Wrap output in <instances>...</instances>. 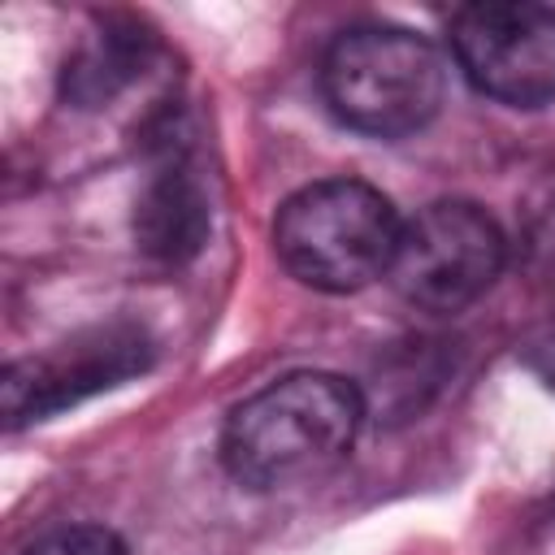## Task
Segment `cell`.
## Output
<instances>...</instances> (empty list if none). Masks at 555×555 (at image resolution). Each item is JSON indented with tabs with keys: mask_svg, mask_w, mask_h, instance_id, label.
I'll use <instances>...</instances> for the list:
<instances>
[{
	"mask_svg": "<svg viewBox=\"0 0 555 555\" xmlns=\"http://www.w3.org/2000/svg\"><path fill=\"white\" fill-rule=\"evenodd\" d=\"M321 91L330 113L373 139H403L425 130L447 95L442 52L408 26H351L321 61Z\"/></svg>",
	"mask_w": 555,
	"mask_h": 555,
	"instance_id": "cell-3",
	"label": "cell"
},
{
	"mask_svg": "<svg viewBox=\"0 0 555 555\" xmlns=\"http://www.w3.org/2000/svg\"><path fill=\"white\" fill-rule=\"evenodd\" d=\"M503 264L507 238L481 204L434 199L399 225L386 282L421 312H460L494 286Z\"/></svg>",
	"mask_w": 555,
	"mask_h": 555,
	"instance_id": "cell-4",
	"label": "cell"
},
{
	"mask_svg": "<svg viewBox=\"0 0 555 555\" xmlns=\"http://www.w3.org/2000/svg\"><path fill=\"white\" fill-rule=\"evenodd\" d=\"M156 56V39L139 26L104 22L100 35H91L65 65V100L78 108H100L117 100L126 87H134Z\"/></svg>",
	"mask_w": 555,
	"mask_h": 555,
	"instance_id": "cell-8",
	"label": "cell"
},
{
	"mask_svg": "<svg viewBox=\"0 0 555 555\" xmlns=\"http://www.w3.org/2000/svg\"><path fill=\"white\" fill-rule=\"evenodd\" d=\"M395 204L360 178H321L282 199L273 217L278 264L325 295H347L386 278L399 243Z\"/></svg>",
	"mask_w": 555,
	"mask_h": 555,
	"instance_id": "cell-2",
	"label": "cell"
},
{
	"mask_svg": "<svg viewBox=\"0 0 555 555\" xmlns=\"http://www.w3.org/2000/svg\"><path fill=\"white\" fill-rule=\"evenodd\" d=\"M208 195L195 169L169 152V160L147 178L134 204V238L156 260H191L208 238Z\"/></svg>",
	"mask_w": 555,
	"mask_h": 555,
	"instance_id": "cell-7",
	"label": "cell"
},
{
	"mask_svg": "<svg viewBox=\"0 0 555 555\" xmlns=\"http://www.w3.org/2000/svg\"><path fill=\"white\" fill-rule=\"evenodd\" d=\"M22 555H126V542L104 525H61L22 546Z\"/></svg>",
	"mask_w": 555,
	"mask_h": 555,
	"instance_id": "cell-9",
	"label": "cell"
},
{
	"mask_svg": "<svg viewBox=\"0 0 555 555\" xmlns=\"http://www.w3.org/2000/svg\"><path fill=\"white\" fill-rule=\"evenodd\" d=\"M538 238H542V247H551V256H555V212H551V221L542 225V234H538Z\"/></svg>",
	"mask_w": 555,
	"mask_h": 555,
	"instance_id": "cell-10",
	"label": "cell"
},
{
	"mask_svg": "<svg viewBox=\"0 0 555 555\" xmlns=\"http://www.w3.org/2000/svg\"><path fill=\"white\" fill-rule=\"evenodd\" d=\"M451 56L481 95L542 108L555 100V9L529 0L464 4L451 17Z\"/></svg>",
	"mask_w": 555,
	"mask_h": 555,
	"instance_id": "cell-5",
	"label": "cell"
},
{
	"mask_svg": "<svg viewBox=\"0 0 555 555\" xmlns=\"http://www.w3.org/2000/svg\"><path fill=\"white\" fill-rule=\"evenodd\" d=\"M364 425L356 382L321 369L282 373L221 425V464L247 490H286L334 473Z\"/></svg>",
	"mask_w": 555,
	"mask_h": 555,
	"instance_id": "cell-1",
	"label": "cell"
},
{
	"mask_svg": "<svg viewBox=\"0 0 555 555\" xmlns=\"http://www.w3.org/2000/svg\"><path fill=\"white\" fill-rule=\"evenodd\" d=\"M147 364H152V338L139 325L113 321L82 330L69 343L4 369V421L9 429L43 421L61 408H74L87 395L121 386Z\"/></svg>",
	"mask_w": 555,
	"mask_h": 555,
	"instance_id": "cell-6",
	"label": "cell"
}]
</instances>
